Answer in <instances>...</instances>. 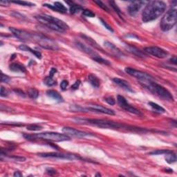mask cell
<instances>
[{"label": "cell", "mask_w": 177, "mask_h": 177, "mask_svg": "<svg viewBox=\"0 0 177 177\" xmlns=\"http://www.w3.org/2000/svg\"><path fill=\"white\" fill-rule=\"evenodd\" d=\"M77 123L84 125H91L94 126L98 127L104 129H111V130H125L132 131H145V130L141 128H137L131 126H129L124 124H120L116 122L109 121L101 119H88V118H75L74 119Z\"/></svg>", "instance_id": "6da1fadb"}, {"label": "cell", "mask_w": 177, "mask_h": 177, "mask_svg": "<svg viewBox=\"0 0 177 177\" xmlns=\"http://www.w3.org/2000/svg\"><path fill=\"white\" fill-rule=\"evenodd\" d=\"M167 8V5L162 1H152L147 3L142 12L143 22H149L156 20L161 15Z\"/></svg>", "instance_id": "7a4b0ae2"}, {"label": "cell", "mask_w": 177, "mask_h": 177, "mask_svg": "<svg viewBox=\"0 0 177 177\" xmlns=\"http://www.w3.org/2000/svg\"><path fill=\"white\" fill-rule=\"evenodd\" d=\"M35 19L42 25L59 33H64L69 29V26L65 22L51 15L42 14L35 16Z\"/></svg>", "instance_id": "3957f363"}, {"label": "cell", "mask_w": 177, "mask_h": 177, "mask_svg": "<svg viewBox=\"0 0 177 177\" xmlns=\"http://www.w3.org/2000/svg\"><path fill=\"white\" fill-rule=\"evenodd\" d=\"M139 82L143 87L146 88L152 94L159 96L164 101L174 102V97L171 93L163 86L154 82L153 80H145V81H141Z\"/></svg>", "instance_id": "277c9868"}, {"label": "cell", "mask_w": 177, "mask_h": 177, "mask_svg": "<svg viewBox=\"0 0 177 177\" xmlns=\"http://www.w3.org/2000/svg\"><path fill=\"white\" fill-rule=\"evenodd\" d=\"M24 137L27 140H44L53 142H62L70 140V138L64 134L57 132H43L37 134H24Z\"/></svg>", "instance_id": "5b68a950"}, {"label": "cell", "mask_w": 177, "mask_h": 177, "mask_svg": "<svg viewBox=\"0 0 177 177\" xmlns=\"http://www.w3.org/2000/svg\"><path fill=\"white\" fill-rule=\"evenodd\" d=\"M29 41L37 44L44 49L53 51L59 50L58 45L56 42L42 34L31 33Z\"/></svg>", "instance_id": "8992f818"}, {"label": "cell", "mask_w": 177, "mask_h": 177, "mask_svg": "<svg viewBox=\"0 0 177 177\" xmlns=\"http://www.w3.org/2000/svg\"><path fill=\"white\" fill-rule=\"evenodd\" d=\"M177 21L176 9L171 8L167 11L160 22V28L163 31H168L175 27Z\"/></svg>", "instance_id": "52a82bcc"}, {"label": "cell", "mask_w": 177, "mask_h": 177, "mask_svg": "<svg viewBox=\"0 0 177 177\" xmlns=\"http://www.w3.org/2000/svg\"><path fill=\"white\" fill-rule=\"evenodd\" d=\"M125 71L129 75L133 76L134 78L138 80V81H145V80H153L154 78L152 76H151L149 74H147L145 72L140 71L135 69L130 68V67H127L125 69Z\"/></svg>", "instance_id": "ba28073f"}, {"label": "cell", "mask_w": 177, "mask_h": 177, "mask_svg": "<svg viewBox=\"0 0 177 177\" xmlns=\"http://www.w3.org/2000/svg\"><path fill=\"white\" fill-rule=\"evenodd\" d=\"M117 102L119 106H120L122 109H123L125 111L138 116L142 115V114L140 113V111L129 103V102L127 101V100L125 99L123 96H120V95L118 96Z\"/></svg>", "instance_id": "9c48e42d"}, {"label": "cell", "mask_w": 177, "mask_h": 177, "mask_svg": "<svg viewBox=\"0 0 177 177\" xmlns=\"http://www.w3.org/2000/svg\"><path fill=\"white\" fill-rule=\"evenodd\" d=\"M144 51L151 56L156 57L158 58H165L168 56V51L158 47H148L145 48Z\"/></svg>", "instance_id": "30bf717a"}, {"label": "cell", "mask_w": 177, "mask_h": 177, "mask_svg": "<svg viewBox=\"0 0 177 177\" xmlns=\"http://www.w3.org/2000/svg\"><path fill=\"white\" fill-rule=\"evenodd\" d=\"M40 156L44 158H56V159H67V160H75V159H82L78 156L74 155V154H62V153H43L40 154Z\"/></svg>", "instance_id": "8fae6325"}, {"label": "cell", "mask_w": 177, "mask_h": 177, "mask_svg": "<svg viewBox=\"0 0 177 177\" xmlns=\"http://www.w3.org/2000/svg\"><path fill=\"white\" fill-rule=\"evenodd\" d=\"M85 110L88 111L96 112V113L108 114V115H111V116L115 115V112L113 110H111V109H108L107 107H103V106L98 105H90L88 107L85 108Z\"/></svg>", "instance_id": "7c38bea8"}, {"label": "cell", "mask_w": 177, "mask_h": 177, "mask_svg": "<svg viewBox=\"0 0 177 177\" xmlns=\"http://www.w3.org/2000/svg\"><path fill=\"white\" fill-rule=\"evenodd\" d=\"M75 44L76 45V47H78V49H79L80 51L86 53V55H88V56L91 57L93 60L99 56V55L96 53L94 50H93L91 48H90L89 46H87V45L80 42L79 41H76Z\"/></svg>", "instance_id": "4fadbf2b"}, {"label": "cell", "mask_w": 177, "mask_h": 177, "mask_svg": "<svg viewBox=\"0 0 177 177\" xmlns=\"http://www.w3.org/2000/svg\"><path fill=\"white\" fill-rule=\"evenodd\" d=\"M62 131L64 134L67 135V136L78 137V138H84V137H86L87 136H89V135H91L90 134L84 132V131L76 130V129L69 127H64L62 129Z\"/></svg>", "instance_id": "5bb4252c"}, {"label": "cell", "mask_w": 177, "mask_h": 177, "mask_svg": "<svg viewBox=\"0 0 177 177\" xmlns=\"http://www.w3.org/2000/svg\"><path fill=\"white\" fill-rule=\"evenodd\" d=\"M9 29L12 32V33L15 36L20 39L22 41H29L30 36H31V33L27 32L24 30H20L17 29V28L10 27Z\"/></svg>", "instance_id": "9a60e30c"}, {"label": "cell", "mask_w": 177, "mask_h": 177, "mask_svg": "<svg viewBox=\"0 0 177 177\" xmlns=\"http://www.w3.org/2000/svg\"><path fill=\"white\" fill-rule=\"evenodd\" d=\"M145 2L143 1H135L132 2L131 4L129 5L127 10L129 14L131 16H135L138 12L140 10V8H142V6L145 4Z\"/></svg>", "instance_id": "2e32d148"}, {"label": "cell", "mask_w": 177, "mask_h": 177, "mask_svg": "<svg viewBox=\"0 0 177 177\" xmlns=\"http://www.w3.org/2000/svg\"><path fill=\"white\" fill-rule=\"evenodd\" d=\"M104 46L109 51H110V53L111 54L114 55L115 56L122 57L123 56V53H122V51L119 49L118 47H116L114 44L109 42H107V41L105 42Z\"/></svg>", "instance_id": "e0dca14e"}, {"label": "cell", "mask_w": 177, "mask_h": 177, "mask_svg": "<svg viewBox=\"0 0 177 177\" xmlns=\"http://www.w3.org/2000/svg\"><path fill=\"white\" fill-rule=\"evenodd\" d=\"M44 6L49 8L51 9V10H53L54 11L61 12V13H65V12H67V8L65 7V6L58 2H55L54 5L45 4H44Z\"/></svg>", "instance_id": "ac0fdd59"}, {"label": "cell", "mask_w": 177, "mask_h": 177, "mask_svg": "<svg viewBox=\"0 0 177 177\" xmlns=\"http://www.w3.org/2000/svg\"><path fill=\"white\" fill-rule=\"evenodd\" d=\"M113 81L114 82V83L116 84L117 85L120 86V87L123 88L125 90H126V91H130V92H134L133 89H131L130 85L129 84L127 81H126V80L118 78H114L113 79Z\"/></svg>", "instance_id": "d6986e66"}, {"label": "cell", "mask_w": 177, "mask_h": 177, "mask_svg": "<svg viewBox=\"0 0 177 177\" xmlns=\"http://www.w3.org/2000/svg\"><path fill=\"white\" fill-rule=\"evenodd\" d=\"M47 95L49 96V98H52L57 102H63V98L62 97L58 92L55 91V90H48L47 91Z\"/></svg>", "instance_id": "ffe728a7"}, {"label": "cell", "mask_w": 177, "mask_h": 177, "mask_svg": "<svg viewBox=\"0 0 177 177\" xmlns=\"http://www.w3.org/2000/svg\"><path fill=\"white\" fill-rule=\"evenodd\" d=\"M9 69L14 72H18V73H26L27 72V69H26L25 66L22 65V64L19 63H12L11 64Z\"/></svg>", "instance_id": "44dd1931"}, {"label": "cell", "mask_w": 177, "mask_h": 177, "mask_svg": "<svg viewBox=\"0 0 177 177\" xmlns=\"http://www.w3.org/2000/svg\"><path fill=\"white\" fill-rule=\"evenodd\" d=\"M66 2L67 3V4H69V6H70L69 10H70V12L71 14L78 13V12H79L80 11H83V8L81 6L74 4L73 2L67 1Z\"/></svg>", "instance_id": "7402d4cb"}, {"label": "cell", "mask_w": 177, "mask_h": 177, "mask_svg": "<svg viewBox=\"0 0 177 177\" xmlns=\"http://www.w3.org/2000/svg\"><path fill=\"white\" fill-rule=\"evenodd\" d=\"M88 81L95 88H98L100 85H101L100 80L94 74H89L88 76Z\"/></svg>", "instance_id": "603a6c76"}, {"label": "cell", "mask_w": 177, "mask_h": 177, "mask_svg": "<svg viewBox=\"0 0 177 177\" xmlns=\"http://www.w3.org/2000/svg\"><path fill=\"white\" fill-rule=\"evenodd\" d=\"M19 49L22 51H29L31 53H33L34 56H36L37 58L40 59L42 57V54L39 51H35L33 49H31L29 47L27 46V45H24V44H22L20 46H19Z\"/></svg>", "instance_id": "cb8c5ba5"}, {"label": "cell", "mask_w": 177, "mask_h": 177, "mask_svg": "<svg viewBox=\"0 0 177 177\" xmlns=\"http://www.w3.org/2000/svg\"><path fill=\"white\" fill-rule=\"evenodd\" d=\"M126 49H127L129 52H130L131 53L134 54V56H136L137 57H142V58L145 57V54H143L139 49H138L137 48H136V47H132V46H130V45H127V46L126 47Z\"/></svg>", "instance_id": "d4e9b609"}, {"label": "cell", "mask_w": 177, "mask_h": 177, "mask_svg": "<svg viewBox=\"0 0 177 177\" xmlns=\"http://www.w3.org/2000/svg\"><path fill=\"white\" fill-rule=\"evenodd\" d=\"M165 159L167 163H168L169 164H172L176 161V154L174 153L172 151V152H170L165 154Z\"/></svg>", "instance_id": "484cf974"}, {"label": "cell", "mask_w": 177, "mask_h": 177, "mask_svg": "<svg viewBox=\"0 0 177 177\" xmlns=\"http://www.w3.org/2000/svg\"><path fill=\"white\" fill-rule=\"evenodd\" d=\"M148 104H149L150 107H152V109H154L155 111L159 112V113H165V109L163 108L162 107H160V105H159L156 103H154V102H150Z\"/></svg>", "instance_id": "4316f807"}, {"label": "cell", "mask_w": 177, "mask_h": 177, "mask_svg": "<svg viewBox=\"0 0 177 177\" xmlns=\"http://www.w3.org/2000/svg\"><path fill=\"white\" fill-rule=\"evenodd\" d=\"M44 82L45 85H47L48 86H53L56 85V84H57L56 80L53 78V77H51V76L46 77V78H45L44 80Z\"/></svg>", "instance_id": "83f0119b"}, {"label": "cell", "mask_w": 177, "mask_h": 177, "mask_svg": "<svg viewBox=\"0 0 177 177\" xmlns=\"http://www.w3.org/2000/svg\"><path fill=\"white\" fill-rule=\"evenodd\" d=\"M28 95L32 99H36L39 96V91L36 89L31 88L28 90Z\"/></svg>", "instance_id": "f1b7e54d"}, {"label": "cell", "mask_w": 177, "mask_h": 177, "mask_svg": "<svg viewBox=\"0 0 177 177\" xmlns=\"http://www.w3.org/2000/svg\"><path fill=\"white\" fill-rule=\"evenodd\" d=\"M109 4H110L112 8H113L114 10L115 11V12H116V13L119 15V17H120L122 20H123V16H122V14H121V11H120V9L118 8V6H117V4H116L115 2L114 1H111V2H109Z\"/></svg>", "instance_id": "f546056e"}, {"label": "cell", "mask_w": 177, "mask_h": 177, "mask_svg": "<svg viewBox=\"0 0 177 177\" xmlns=\"http://www.w3.org/2000/svg\"><path fill=\"white\" fill-rule=\"evenodd\" d=\"M170 152H172V151L168 150H157L149 153V154L150 155H162V154H166Z\"/></svg>", "instance_id": "4dcf8cb0"}, {"label": "cell", "mask_w": 177, "mask_h": 177, "mask_svg": "<svg viewBox=\"0 0 177 177\" xmlns=\"http://www.w3.org/2000/svg\"><path fill=\"white\" fill-rule=\"evenodd\" d=\"M11 2L14 3V4H19V5L24 6H35V4H33V3L25 2V1H12Z\"/></svg>", "instance_id": "1f68e13d"}, {"label": "cell", "mask_w": 177, "mask_h": 177, "mask_svg": "<svg viewBox=\"0 0 177 177\" xmlns=\"http://www.w3.org/2000/svg\"><path fill=\"white\" fill-rule=\"evenodd\" d=\"M27 130L32 131H40L42 130V127L41 126H39L37 125H30L27 127Z\"/></svg>", "instance_id": "d6a6232c"}, {"label": "cell", "mask_w": 177, "mask_h": 177, "mask_svg": "<svg viewBox=\"0 0 177 177\" xmlns=\"http://www.w3.org/2000/svg\"><path fill=\"white\" fill-rule=\"evenodd\" d=\"M82 15L85 17H95V13L91 11L90 10H83L82 11Z\"/></svg>", "instance_id": "836d02e7"}, {"label": "cell", "mask_w": 177, "mask_h": 177, "mask_svg": "<svg viewBox=\"0 0 177 177\" xmlns=\"http://www.w3.org/2000/svg\"><path fill=\"white\" fill-rule=\"evenodd\" d=\"M94 2L96 3V4H98L101 8H102V9H103V10H105V11L109 12V9L102 2H101V1H94Z\"/></svg>", "instance_id": "e575fe53"}, {"label": "cell", "mask_w": 177, "mask_h": 177, "mask_svg": "<svg viewBox=\"0 0 177 177\" xmlns=\"http://www.w3.org/2000/svg\"><path fill=\"white\" fill-rule=\"evenodd\" d=\"M1 74H2V77H1V82H2L8 83V82H10L11 79H10V78H9L8 76L4 75V74L3 73H2Z\"/></svg>", "instance_id": "d590c367"}, {"label": "cell", "mask_w": 177, "mask_h": 177, "mask_svg": "<svg viewBox=\"0 0 177 177\" xmlns=\"http://www.w3.org/2000/svg\"><path fill=\"white\" fill-rule=\"evenodd\" d=\"M105 101L107 102L109 105H114L116 103V101L114 98L112 97H108V98H106Z\"/></svg>", "instance_id": "8d00e7d4"}, {"label": "cell", "mask_w": 177, "mask_h": 177, "mask_svg": "<svg viewBox=\"0 0 177 177\" xmlns=\"http://www.w3.org/2000/svg\"><path fill=\"white\" fill-rule=\"evenodd\" d=\"M69 85V82L67 80H63V81L61 82L60 84V87L62 90H65L66 89L67 86Z\"/></svg>", "instance_id": "74e56055"}, {"label": "cell", "mask_w": 177, "mask_h": 177, "mask_svg": "<svg viewBox=\"0 0 177 177\" xmlns=\"http://www.w3.org/2000/svg\"><path fill=\"white\" fill-rule=\"evenodd\" d=\"M8 92L4 86H1V97H6L8 96Z\"/></svg>", "instance_id": "f35d334b"}, {"label": "cell", "mask_w": 177, "mask_h": 177, "mask_svg": "<svg viewBox=\"0 0 177 177\" xmlns=\"http://www.w3.org/2000/svg\"><path fill=\"white\" fill-rule=\"evenodd\" d=\"M101 21L102 22V24H103L105 27V28H107V30H109V31H110L111 32H114V30H113V28H111V27H110V26H109L108 24H107V22H105L103 20H102V19H101Z\"/></svg>", "instance_id": "ab89813d"}, {"label": "cell", "mask_w": 177, "mask_h": 177, "mask_svg": "<svg viewBox=\"0 0 177 177\" xmlns=\"http://www.w3.org/2000/svg\"><path fill=\"white\" fill-rule=\"evenodd\" d=\"M47 172L49 174V175H51V176L56 175V174L57 173L56 170L52 169V168H48V169H47Z\"/></svg>", "instance_id": "60d3db41"}, {"label": "cell", "mask_w": 177, "mask_h": 177, "mask_svg": "<svg viewBox=\"0 0 177 177\" xmlns=\"http://www.w3.org/2000/svg\"><path fill=\"white\" fill-rule=\"evenodd\" d=\"M80 85V80H77V81L72 85L71 89H78Z\"/></svg>", "instance_id": "b9f144b4"}, {"label": "cell", "mask_w": 177, "mask_h": 177, "mask_svg": "<svg viewBox=\"0 0 177 177\" xmlns=\"http://www.w3.org/2000/svg\"><path fill=\"white\" fill-rule=\"evenodd\" d=\"M56 71H57V70L56 69H54V68L51 69V70L50 71V73H49V76L53 77L54 76V74H56Z\"/></svg>", "instance_id": "7bdbcfd3"}, {"label": "cell", "mask_w": 177, "mask_h": 177, "mask_svg": "<svg viewBox=\"0 0 177 177\" xmlns=\"http://www.w3.org/2000/svg\"><path fill=\"white\" fill-rule=\"evenodd\" d=\"M170 62H171L172 64H175V65H176V61H177V60H176V57H172V58L170 60Z\"/></svg>", "instance_id": "ee69618b"}, {"label": "cell", "mask_w": 177, "mask_h": 177, "mask_svg": "<svg viewBox=\"0 0 177 177\" xmlns=\"http://www.w3.org/2000/svg\"><path fill=\"white\" fill-rule=\"evenodd\" d=\"M10 3V2H8V1H1L0 2V5L2 6H8V4Z\"/></svg>", "instance_id": "f6af8a7d"}, {"label": "cell", "mask_w": 177, "mask_h": 177, "mask_svg": "<svg viewBox=\"0 0 177 177\" xmlns=\"http://www.w3.org/2000/svg\"><path fill=\"white\" fill-rule=\"evenodd\" d=\"M13 176H17V177H19V176H22V174L20 172H19V171H16V172H15Z\"/></svg>", "instance_id": "bcb514c9"}, {"label": "cell", "mask_w": 177, "mask_h": 177, "mask_svg": "<svg viewBox=\"0 0 177 177\" xmlns=\"http://www.w3.org/2000/svg\"><path fill=\"white\" fill-rule=\"evenodd\" d=\"M14 91H15L16 93H17V94H20V95L24 96V92H23V91H20V90L17 89V90H14Z\"/></svg>", "instance_id": "7dc6e473"}]
</instances>
